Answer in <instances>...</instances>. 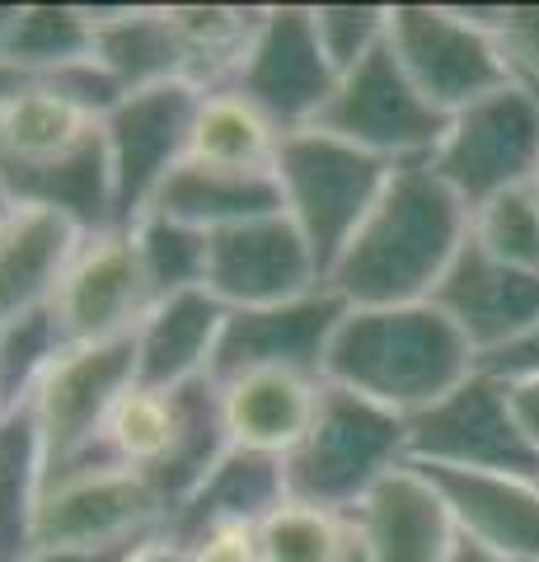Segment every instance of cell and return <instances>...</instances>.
<instances>
[{
  "label": "cell",
  "mask_w": 539,
  "mask_h": 562,
  "mask_svg": "<svg viewBox=\"0 0 539 562\" xmlns=\"http://www.w3.org/2000/svg\"><path fill=\"white\" fill-rule=\"evenodd\" d=\"M464 239L469 206L437 179V169L427 160L394 165L367 221L328 268L324 286L347 310L431 301Z\"/></svg>",
  "instance_id": "1"
},
{
  "label": "cell",
  "mask_w": 539,
  "mask_h": 562,
  "mask_svg": "<svg viewBox=\"0 0 539 562\" xmlns=\"http://www.w3.org/2000/svg\"><path fill=\"white\" fill-rule=\"evenodd\" d=\"M479 371L474 347L431 301L343 310L324 357V384L417 417Z\"/></svg>",
  "instance_id": "2"
},
{
  "label": "cell",
  "mask_w": 539,
  "mask_h": 562,
  "mask_svg": "<svg viewBox=\"0 0 539 562\" xmlns=\"http://www.w3.org/2000/svg\"><path fill=\"white\" fill-rule=\"evenodd\" d=\"M408 464V422L385 413L371 398H357L324 384L310 431L287 460V497L352 516L371 492Z\"/></svg>",
  "instance_id": "3"
},
{
  "label": "cell",
  "mask_w": 539,
  "mask_h": 562,
  "mask_svg": "<svg viewBox=\"0 0 539 562\" xmlns=\"http://www.w3.org/2000/svg\"><path fill=\"white\" fill-rule=\"evenodd\" d=\"M497 5H390V52L441 117L507 90L516 80L493 29Z\"/></svg>",
  "instance_id": "4"
},
{
  "label": "cell",
  "mask_w": 539,
  "mask_h": 562,
  "mask_svg": "<svg viewBox=\"0 0 539 562\" xmlns=\"http://www.w3.org/2000/svg\"><path fill=\"white\" fill-rule=\"evenodd\" d=\"M390 169L394 165L375 160V155L347 146V140L319 127L291 132L282 140V155H277L272 169L277 198H282L291 225L305 235L310 254L319 258L324 277L347 249V239L357 235V225L367 221V211L375 206Z\"/></svg>",
  "instance_id": "5"
},
{
  "label": "cell",
  "mask_w": 539,
  "mask_h": 562,
  "mask_svg": "<svg viewBox=\"0 0 539 562\" xmlns=\"http://www.w3.org/2000/svg\"><path fill=\"white\" fill-rule=\"evenodd\" d=\"M437 179L474 211L516 188H535L539 173V99L530 85L512 80L507 90L469 103L446 117V136L431 150Z\"/></svg>",
  "instance_id": "6"
},
{
  "label": "cell",
  "mask_w": 539,
  "mask_h": 562,
  "mask_svg": "<svg viewBox=\"0 0 539 562\" xmlns=\"http://www.w3.org/2000/svg\"><path fill=\"white\" fill-rule=\"evenodd\" d=\"M132 384V342L103 347H61L33 384L24 413L33 417L43 446V479H61L99 460V436L117 394Z\"/></svg>",
  "instance_id": "7"
},
{
  "label": "cell",
  "mask_w": 539,
  "mask_h": 562,
  "mask_svg": "<svg viewBox=\"0 0 539 562\" xmlns=\"http://www.w3.org/2000/svg\"><path fill=\"white\" fill-rule=\"evenodd\" d=\"M198 99V85L169 80L123 94L103 113V155H109L117 231H132L155 206L169 173L188 160V132H193Z\"/></svg>",
  "instance_id": "8"
},
{
  "label": "cell",
  "mask_w": 539,
  "mask_h": 562,
  "mask_svg": "<svg viewBox=\"0 0 539 562\" xmlns=\"http://www.w3.org/2000/svg\"><path fill=\"white\" fill-rule=\"evenodd\" d=\"M408 464L456 473H512L539 483V450L520 436L507 384L474 371L431 408L408 417Z\"/></svg>",
  "instance_id": "9"
},
{
  "label": "cell",
  "mask_w": 539,
  "mask_h": 562,
  "mask_svg": "<svg viewBox=\"0 0 539 562\" xmlns=\"http://www.w3.org/2000/svg\"><path fill=\"white\" fill-rule=\"evenodd\" d=\"M315 127L385 165H423L441 146L446 117L413 90L394 52L380 47L375 57L343 70Z\"/></svg>",
  "instance_id": "10"
},
{
  "label": "cell",
  "mask_w": 539,
  "mask_h": 562,
  "mask_svg": "<svg viewBox=\"0 0 539 562\" xmlns=\"http://www.w3.org/2000/svg\"><path fill=\"white\" fill-rule=\"evenodd\" d=\"M150 305L155 291L146 281L132 231L109 225V231H90L80 239L47 310L57 319L66 347H103L132 342V333L146 319Z\"/></svg>",
  "instance_id": "11"
},
{
  "label": "cell",
  "mask_w": 539,
  "mask_h": 562,
  "mask_svg": "<svg viewBox=\"0 0 539 562\" xmlns=\"http://www.w3.org/2000/svg\"><path fill=\"white\" fill-rule=\"evenodd\" d=\"M165 497L146 473L123 464H85L43 483L38 549H123L165 530Z\"/></svg>",
  "instance_id": "12"
},
{
  "label": "cell",
  "mask_w": 539,
  "mask_h": 562,
  "mask_svg": "<svg viewBox=\"0 0 539 562\" xmlns=\"http://www.w3.org/2000/svg\"><path fill=\"white\" fill-rule=\"evenodd\" d=\"M225 85L245 94L258 113H268L287 136L315 127L338 85V70L319 52L310 5H263L254 43Z\"/></svg>",
  "instance_id": "13"
},
{
  "label": "cell",
  "mask_w": 539,
  "mask_h": 562,
  "mask_svg": "<svg viewBox=\"0 0 539 562\" xmlns=\"http://www.w3.org/2000/svg\"><path fill=\"white\" fill-rule=\"evenodd\" d=\"M324 286V268L287 211L206 235V291L225 310H263Z\"/></svg>",
  "instance_id": "14"
},
{
  "label": "cell",
  "mask_w": 539,
  "mask_h": 562,
  "mask_svg": "<svg viewBox=\"0 0 539 562\" xmlns=\"http://www.w3.org/2000/svg\"><path fill=\"white\" fill-rule=\"evenodd\" d=\"M343 310L347 305L328 286L263 310H225L212 380H231L245 371H301L324 380V357Z\"/></svg>",
  "instance_id": "15"
},
{
  "label": "cell",
  "mask_w": 539,
  "mask_h": 562,
  "mask_svg": "<svg viewBox=\"0 0 539 562\" xmlns=\"http://www.w3.org/2000/svg\"><path fill=\"white\" fill-rule=\"evenodd\" d=\"M431 305L464 333V342L483 361L539 324V272L502 268L464 239V249L441 277Z\"/></svg>",
  "instance_id": "16"
},
{
  "label": "cell",
  "mask_w": 539,
  "mask_h": 562,
  "mask_svg": "<svg viewBox=\"0 0 539 562\" xmlns=\"http://www.w3.org/2000/svg\"><path fill=\"white\" fill-rule=\"evenodd\" d=\"M352 530L367 562H446L460 539L441 492L431 487V479L417 464L394 469L357 506Z\"/></svg>",
  "instance_id": "17"
},
{
  "label": "cell",
  "mask_w": 539,
  "mask_h": 562,
  "mask_svg": "<svg viewBox=\"0 0 539 562\" xmlns=\"http://www.w3.org/2000/svg\"><path fill=\"white\" fill-rule=\"evenodd\" d=\"M221 328L225 305L212 291H179L155 301L132 333V380L165 394L212 380Z\"/></svg>",
  "instance_id": "18"
},
{
  "label": "cell",
  "mask_w": 539,
  "mask_h": 562,
  "mask_svg": "<svg viewBox=\"0 0 539 562\" xmlns=\"http://www.w3.org/2000/svg\"><path fill=\"white\" fill-rule=\"evenodd\" d=\"M423 469V464H417ZM441 492L460 539L479 543L502 562H539V483L512 473L423 469Z\"/></svg>",
  "instance_id": "19"
},
{
  "label": "cell",
  "mask_w": 539,
  "mask_h": 562,
  "mask_svg": "<svg viewBox=\"0 0 539 562\" xmlns=\"http://www.w3.org/2000/svg\"><path fill=\"white\" fill-rule=\"evenodd\" d=\"M212 384L231 450L268 454V460H287L301 446L324 390V380L301 371H245Z\"/></svg>",
  "instance_id": "20"
},
{
  "label": "cell",
  "mask_w": 539,
  "mask_h": 562,
  "mask_svg": "<svg viewBox=\"0 0 539 562\" xmlns=\"http://www.w3.org/2000/svg\"><path fill=\"white\" fill-rule=\"evenodd\" d=\"M80 239V225L57 211L10 206V216L0 221V324L52 305V291H57Z\"/></svg>",
  "instance_id": "21"
},
{
  "label": "cell",
  "mask_w": 539,
  "mask_h": 562,
  "mask_svg": "<svg viewBox=\"0 0 539 562\" xmlns=\"http://www.w3.org/2000/svg\"><path fill=\"white\" fill-rule=\"evenodd\" d=\"M99 132L103 117L80 109L47 80H24L20 90L0 99V165L5 169L66 160V155L94 146Z\"/></svg>",
  "instance_id": "22"
},
{
  "label": "cell",
  "mask_w": 539,
  "mask_h": 562,
  "mask_svg": "<svg viewBox=\"0 0 539 562\" xmlns=\"http://www.w3.org/2000/svg\"><path fill=\"white\" fill-rule=\"evenodd\" d=\"M90 20H94V61L123 94L188 80L165 5H90Z\"/></svg>",
  "instance_id": "23"
},
{
  "label": "cell",
  "mask_w": 539,
  "mask_h": 562,
  "mask_svg": "<svg viewBox=\"0 0 539 562\" xmlns=\"http://www.w3.org/2000/svg\"><path fill=\"white\" fill-rule=\"evenodd\" d=\"M282 502H287L282 460L249 454V450H225V460L198 483L193 497L165 520V535L188 543L193 535L212 530V525H258Z\"/></svg>",
  "instance_id": "24"
},
{
  "label": "cell",
  "mask_w": 539,
  "mask_h": 562,
  "mask_svg": "<svg viewBox=\"0 0 539 562\" xmlns=\"http://www.w3.org/2000/svg\"><path fill=\"white\" fill-rule=\"evenodd\" d=\"M282 140H287V132L277 127L268 113H258L231 85H216V90H202V99H198L193 132H188V165L225 169V173H263V179H272Z\"/></svg>",
  "instance_id": "25"
},
{
  "label": "cell",
  "mask_w": 539,
  "mask_h": 562,
  "mask_svg": "<svg viewBox=\"0 0 539 562\" xmlns=\"http://www.w3.org/2000/svg\"><path fill=\"white\" fill-rule=\"evenodd\" d=\"M150 211L179 225H193L202 235H216V231H231V225L282 211V198H277V179H263V173H225V169L183 160L169 173V183L160 188Z\"/></svg>",
  "instance_id": "26"
},
{
  "label": "cell",
  "mask_w": 539,
  "mask_h": 562,
  "mask_svg": "<svg viewBox=\"0 0 539 562\" xmlns=\"http://www.w3.org/2000/svg\"><path fill=\"white\" fill-rule=\"evenodd\" d=\"M94 57L90 5H14L0 43V70L20 80H47L57 70Z\"/></svg>",
  "instance_id": "27"
},
{
  "label": "cell",
  "mask_w": 539,
  "mask_h": 562,
  "mask_svg": "<svg viewBox=\"0 0 539 562\" xmlns=\"http://www.w3.org/2000/svg\"><path fill=\"white\" fill-rule=\"evenodd\" d=\"M43 446L33 417H0V562H24L38 549V502H43Z\"/></svg>",
  "instance_id": "28"
},
{
  "label": "cell",
  "mask_w": 539,
  "mask_h": 562,
  "mask_svg": "<svg viewBox=\"0 0 539 562\" xmlns=\"http://www.w3.org/2000/svg\"><path fill=\"white\" fill-rule=\"evenodd\" d=\"M173 38L183 52V76L198 90H216L235 76L254 29L263 20V5H165Z\"/></svg>",
  "instance_id": "29"
},
{
  "label": "cell",
  "mask_w": 539,
  "mask_h": 562,
  "mask_svg": "<svg viewBox=\"0 0 539 562\" xmlns=\"http://www.w3.org/2000/svg\"><path fill=\"white\" fill-rule=\"evenodd\" d=\"M225 450H231V441H225V427H221L216 384L198 380V384H188V390H179V431H173L165 464L150 473V483L165 497L169 516L179 512L206 473L225 460Z\"/></svg>",
  "instance_id": "30"
},
{
  "label": "cell",
  "mask_w": 539,
  "mask_h": 562,
  "mask_svg": "<svg viewBox=\"0 0 539 562\" xmlns=\"http://www.w3.org/2000/svg\"><path fill=\"white\" fill-rule=\"evenodd\" d=\"M173 431H179V390H146V384H127L117 394L109 422H103L99 436V460L103 464H123L136 473H150L165 464V454L173 446Z\"/></svg>",
  "instance_id": "31"
},
{
  "label": "cell",
  "mask_w": 539,
  "mask_h": 562,
  "mask_svg": "<svg viewBox=\"0 0 539 562\" xmlns=\"http://www.w3.org/2000/svg\"><path fill=\"white\" fill-rule=\"evenodd\" d=\"M258 562H347L357 549L352 516L287 497L254 525Z\"/></svg>",
  "instance_id": "32"
},
{
  "label": "cell",
  "mask_w": 539,
  "mask_h": 562,
  "mask_svg": "<svg viewBox=\"0 0 539 562\" xmlns=\"http://www.w3.org/2000/svg\"><path fill=\"white\" fill-rule=\"evenodd\" d=\"M132 239H136V254H142L155 301L179 295V291H206V235L202 231L150 211V216L132 225Z\"/></svg>",
  "instance_id": "33"
},
{
  "label": "cell",
  "mask_w": 539,
  "mask_h": 562,
  "mask_svg": "<svg viewBox=\"0 0 539 562\" xmlns=\"http://www.w3.org/2000/svg\"><path fill=\"white\" fill-rule=\"evenodd\" d=\"M469 244L502 268L539 272V198L535 188H516L469 211Z\"/></svg>",
  "instance_id": "34"
},
{
  "label": "cell",
  "mask_w": 539,
  "mask_h": 562,
  "mask_svg": "<svg viewBox=\"0 0 539 562\" xmlns=\"http://www.w3.org/2000/svg\"><path fill=\"white\" fill-rule=\"evenodd\" d=\"M61 333L52 310H29L20 319L0 324V408L20 413L33 384L43 380V371L61 357Z\"/></svg>",
  "instance_id": "35"
},
{
  "label": "cell",
  "mask_w": 539,
  "mask_h": 562,
  "mask_svg": "<svg viewBox=\"0 0 539 562\" xmlns=\"http://www.w3.org/2000/svg\"><path fill=\"white\" fill-rule=\"evenodd\" d=\"M310 24L338 76L390 43V5H310Z\"/></svg>",
  "instance_id": "36"
},
{
  "label": "cell",
  "mask_w": 539,
  "mask_h": 562,
  "mask_svg": "<svg viewBox=\"0 0 539 562\" xmlns=\"http://www.w3.org/2000/svg\"><path fill=\"white\" fill-rule=\"evenodd\" d=\"M493 29L502 52H507L512 76L539 90V5H497Z\"/></svg>",
  "instance_id": "37"
},
{
  "label": "cell",
  "mask_w": 539,
  "mask_h": 562,
  "mask_svg": "<svg viewBox=\"0 0 539 562\" xmlns=\"http://www.w3.org/2000/svg\"><path fill=\"white\" fill-rule=\"evenodd\" d=\"M188 553L193 562H258V535L254 525H212L188 539Z\"/></svg>",
  "instance_id": "38"
},
{
  "label": "cell",
  "mask_w": 539,
  "mask_h": 562,
  "mask_svg": "<svg viewBox=\"0 0 539 562\" xmlns=\"http://www.w3.org/2000/svg\"><path fill=\"white\" fill-rule=\"evenodd\" d=\"M479 371H489L493 380H526V375H539V324L530 333H520L516 342H507L502 351L479 361Z\"/></svg>",
  "instance_id": "39"
},
{
  "label": "cell",
  "mask_w": 539,
  "mask_h": 562,
  "mask_svg": "<svg viewBox=\"0 0 539 562\" xmlns=\"http://www.w3.org/2000/svg\"><path fill=\"white\" fill-rule=\"evenodd\" d=\"M507 384V403H512V417L520 436L539 450V375H526V380H502Z\"/></svg>",
  "instance_id": "40"
},
{
  "label": "cell",
  "mask_w": 539,
  "mask_h": 562,
  "mask_svg": "<svg viewBox=\"0 0 539 562\" xmlns=\"http://www.w3.org/2000/svg\"><path fill=\"white\" fill-rule=\"evenodd\" d=\"M136 543H123V549H33L24 562H127Z\"/></svg>",
  "instance_id": "41"
},
{
  "label": "cell",
  "mask_w": 539,
  "mask_h": 562,
  "mask_svg": "<svg viewBox=\"0 0 539 562\" xmlns=\"http://www.w3.org/2000/svg\"><path fill=\"white\" fill-rule=\"evenodd\" d=\"M127 562H193V553H188V543H179L173 535H150V539H142L136 549L127 553Z\"/></svg>",
  "instance_id": "42"
},
{
  "label": "cell",
  "mask_w": 539,
  "mask_h": 562,
  "mask_svg": "<svg viewBox=\"0 0 539 562\" xmlns=\"http://www.w3.org/2000/svg\"><path fill=\"white\" fill-rule=\"evenodd\" d=\"M446 562H502V558H493L489 549H479V543H469V539H456V549H450Z\"/></svg>",
  "instance_id": "43"
},
{
  "label": "cell",
  "mask_w": 539,
  "mask_h": 562,
  "mask_svg": "<svg viewBox=\"0 0 539 562\" xmlns=\"http://www.w3.org/2000/svg\"><path fill=\"white\" fill-rule=\"evenodd\" d=\"M10 20H14V5H0V43H5V29H10Z\"/></svg>",
  "instance_id": "44"
},
{
  "label": "cell",
  "mask_w": 539,
  "mask_h": 562,
  "mask_svg": "<svg viewBox=\"0 0 539 562\" xmlns=\"http://www.w3.org/2000/svg\"><path fill=\"white\" fill-rule=\"evenodd\" d=\"M10 206H14V202L5 198V188H0V221H5V216H10Z\"/></svg>",
  "instance_id": "45"
},
{
  "label": "cell",
  "mask_w": 539,
  "mask_h": 562,
  "mask_svg": "<svg viewBox=\"0 0 539 562\" xmlns=\"http://www.w3.org/2000/svg\"><path fill=\"white\" fill-rule=\"evenodd\" d=\"M347 562H367V553H361V543H357V549H352V558H347Z\"/></svg>",
  "instance_id": "46"
},
{
  "label": "cell",
  "mask_w": 539,
  "mask_h": 562,
  "mask_svg": "<svg viewBox=\"0 0 539 562\" xmlns=\"http://www.w3.org/2000/svg\"><path fill=\"white\" fill-rule=\"evenodd\" d=\"M535 198H539V173H535Z\"/></svg>",
  "instance_id": "47"
},
{
  "label": "cell",
  "mask_w": 539,
  "mask_h": 562,
  "mask_svg": "<svg viewBox=\"0 0 539 562\" xmlns=\"http://www.w3.org/2000/svg\"><path fill=\"white\" fill-rule=\"evenodd\" d=\"M530 90H535V85H530ZM535 99H539V90H535Z\"/></svg>",
  "instance_id": "48"
},
{
  "label": "cell",
  "mask_w": 539,
  "mask_h": 562,
  "mask_svg": "<svg viewBox=\"0 0 539 562\" xmlns=\"http://www.w3.org/2000/svg\"><path fill=\"white\" fill-rule=\"evenodd\" d=\"M0 417H5V408H0Z\"/></svg>",
  "instance_id": "49"
}]
</instances>
